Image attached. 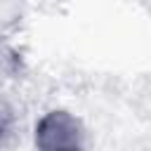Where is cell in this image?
<instances>
[{
	"instance_id": "obj_1",
	"label": "cell",
	"mask_w": 151,
	"mask_h": 151,
	"mask_svg": "<svg viewBox=\"0 0 151 151\" xmlns=\"http://www.w3.org/2000/svg\"><path fill=\"white\" fill-rule=\"evenodd\" d=\"M85 123L68 109H47L33 125L35 151H85Z\"/></svg>"
},
{
	"instance_id": "obj_2",
	"label": "cell",
	"mask_w": 151,
	"mask_h": 151,
	"mask_svg": "<svg viewBox=\"0 0 151 151\" xmlns=\"http://www.w3.org/2000/svg\"><path fill=\"white\" fill-rule=\"evenodd\" d=\"M24 54L17 45H12L5 35H0V90L24 73Z\"/></svg>"
},
{
	"instance_id": "obj_3",
	"label": "cell",
	"mask_w": 151,
	"mask_h": 151,
	"mask_svg": "<svg viewBox=\"0 0 151 151\" xmlns=\"http://www.w3.org/2000/svg\"><path fill=\"white\" fill-rule=\"evenodd\" d=\"M17 132H19V116H17V109L14 104L2 94L0 90V151H5L14 139H17Z\"/></svg>"
}]
</instances>
